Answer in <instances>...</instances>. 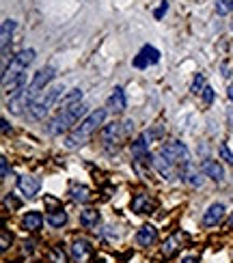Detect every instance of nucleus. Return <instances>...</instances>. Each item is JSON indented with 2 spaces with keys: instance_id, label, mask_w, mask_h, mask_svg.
I'll list each match as a JSON object with an SVG mask.
<instances>
[{
  "instance_id": "9b49d317",
  "label": "nucleus",
  "mask_w": 233,
  "mask_h": 263,
  "mask_svg": "<svg viewBox=\"0 0 233 263\" xmlns=\"http://www.w3.org/2000/svg\"><path fill=\"white\" fill-rule=\"evenodd\" d=\"M136 241H139V246L143 248H149L158 241V229L153 225H145L139 229V233H136Z\"/></svg>"
},
{
  "instance_id": "b1692460",
  "label": "nucleus",
  "mask_w": 233,
  "mask_h": 263,
  "mask_svg": "<svg viewBox=\"0 0 233 263\" xmlns=\"http://www.w3.org/2000/svg\"><path fill=\"white\" fill-rule=\"evenodd\" d=\"M46 222L50 225V227H63L67 222V214L63 212V209H59V212H50L48 216H46Z\"/></svg>"
},
{
  "instance_id": "1a4fd4ad",
  "label": "nucleus",
  "mask_w": 233,
  "mask_h": 263,
  "mask_svg": "<svg viewBox=\"0 0 233 263\" xmlns=\"http://www.w3.org/2000/svg\"><path fill=\"white\" fill-rule=\"evenodd\" d=\"M93 255V248L87 239H78V241H73L71 244V257L76 263H87Z\"/></svg>"
},
{
  "instance_id": "6e6552de",
  "label": "nucleus",
  "mask_w": 233,
  "mask_h": 263,
  "mask_svg": "<svg viewBox=\"0 0 233 263\" xmlns=\"http://www.w3.org/2000/svg\"><path fill=\"white\" fill-rule=\"evenodd\" d=\"M17 188H20V192H22L26 198H33V196H37V194H39L41 181H39V177H33V175H24V177H20Z\"/></svg>"
},
{
  "instance_id": "c85d7f7f",
  "label": "nucleus",
  "mask_w": 233,
  "mask_h": 263,
  "mask_svg": "<svg viewBox=\"0 0 233 263\" xmlns=\"http://www.w3.org/2000/svg\"><path fill=\"white\" fill-rule=\"evenodd\" d=\"M218 153H220V157H222L225 162L233 164V153H231V149H229V145H227V143H222V145L218 147Z\"/></svg>"
},
{
  "instance_id": "39448f33",
  "label": "nucleus",
  "mask_w": 233,
  "mask_h": 263,
  "mask_svg": "<svg viewBox=\"0 0 233 263\" xmlns=\"http://www.w3.org/2000/svg\"><path fill=\"white\" fill-rule=\"evenodd\" d=\"M33 60H35V50L17 52V54L13 56V60H11V65H7L3 69V84L9 82V80H13V78H17V76H22V73H26V67Z\"/></svg>"
},
{
  "instance_id": "f03ea898",
  "label": "nucleus",
  "mask_w": 233,
  "mask_h": 263,
  "mask_svg": "<svg viewBox=\"0 0 233 263\" xmlns=\"http://www.w3.org/2000/svg\"><path fill=\"white\" fill-rule=\"evenodd\" d=\"M84 112H87V106H84L82 102L80 104H73V106H69V108L59 110L56 119L50 123V134H63V132H67L69 128L76 125V121L82 117Z\"/></svg>"
},
{
  "instance_id": "bb28decb",
  "label": "nucleus",
  "mask_w": 233,
  "mask_h": 263,
  "mask_svg": "<svg viewBox=\"0 0 233 263\" xmlns=\"http://www.w3.org/2000/svg\"><path fill=\"white\" fill-rule=\"evenodd\" d=\"M11 241H13V235L9 233L7 229H3V233H0V250L7 252V250H9V246H11Z\"/></svg>"
},
{
  "instance_id": "f257e3e1",
  "label": "nucleus",
  "mask_w": 233,
  "mask_h": 263,
  "mask_svg": "<svg viewBox=\"0 0 233 263\" xmlns=\"http://www.w3.org/2000/svg\"><path fill=\"white\" fill-rule=\"evenodd\" d=\"M104 119H106V110H104V108H100V110L91 112L89 117H84V119L80 121L78 128H76V130H73V132L67 136L65 147H67V149H76V147L84 145V143H87V140L91 138V136L95 134V130H98L100 125L104 123Z\"/></svg>"
},
{
  "instance_id": "9d476101",
  "label": "nucleus",
  "mask_w": 233,
  "mask_h": 263,
  "mask_svg": "<svg viewBox=\"0 0 233 263\" xmlns=\"http://www.w3.org/2000/svg\"><path fill=\"white\" fill-rule=\"evenodd\" d=\"M132 209H134L136 214H151L153 209H156V201H153L149 194L141 192V194H136L132 198Z\"/></svg>"
},
{
  "instance_id": "2eb2a0df",
  "label": "nucleus",
  "mask_w": 233,
  "mask_h": 263,
  "mask_svg": "<svg viewBox=\"0 0 233 263\" xmlns=\"http://www.w3.org/2000/svg\"><path fill=\"white\" fill-rule=\"evenodd\" d=\"M69 194H71V198L73 201H78V203H89L91 201V188L89 186H84V184H73L71 188H69Z\"/></svg>"
},
{
  "instance_id": "5701e85b",
  "label": "nucleus",
  "mask_w": 233,
  "mask_h": 263,
  "mask_svg": "<svg viewBox=\"0 0 233 263\" xmlns=\"http://www.w3.org/2000/svg\"><path fill=\"white\" fill-rule=\"evenodd\" d=\"M119 134H121L119 123H110V125H106V128L102 130V138L106 143H114L116 138H119Z\"/></svg>"
},
{
  "instance_id": "4468645a",
  "label": "nucleus",
  "mask_w": 233,
  "mask_h": 263,
  "mask_svg": "<svg viewBox=\"0 0 233 263\" xmlns=\"http://www.w3.org/2000/svg\"><path fill=\"white\" fill-rule=\"evenodd\" d=\"M151 164L156 166V171L160 173V175L164 177V179H171V177H173V164L168 162L166 157H162L160 153H156V155L151 157Z\"/></svg>"
},
{
  "instance_id": "2f4dec72",
  "label": "nucleus",
  "mask_w": 233,
  "mask_h": 263,
  "mask_svg": "<svg viewBox=\"0 0 233 263\" xmlns=\"http://www.w3.org/2000/svg\"><path fill=\"white\" fill-rule=\"evenodd\" d=\"M211 99H214V89L205 87V91H203V102H205V104H211Z\"/></svg>"
},
{
  "instance_id": "f704fd0d",
  "label": "nucleus",
  "mask_w": 233,
  "mask_h": 263,
  "mask_svg": "<svg viewBox=\"0 0 233 263\" xmlns=\"http://www.w3.org/2000/svg\"><path fill=\"white\" fill-rule=\"evenodd\" d=\"M44 203H48V205H52V207H59V201H56V198H52V196H46Z\"/></svg>"
},
{
  "instance_id": "412c9836",
  "label": "nucleus",
  "mask_w": 233,
  "mask_h": 263,
  "mask_svg": "<svg viewBox=\"0 0 233 263\" xmlns=\"http://www.w3.org/2000/svg\"><path fill=\"white\" fill-rule=\"evenodd\" d=\"M179 239H182V233H177V235H173V237H168L166 241H164V246H162V255L166 257V259H171L175 252L179 250Z\"/></svg>"
},
{
  "instance_id": "ea45409f",
  "label": "nucleus",
  "mask_w": 233,
  "mask_h": 263,
  "mask_svg": "<svg viewBox=\"0 0 233 263\" xmlns=\"http://www.w3.org/2000/svg\"><path fill=\"white\" fill-rule=\"evenodd\" d=\"M227 229H233V216L229 218V222H227Z\"/></svg>"
},
{
  "instance_id": "f3484780",
  "label": "nucleus",
  "mask_w": 233,
  "mask_h": 263,
  "mask_svg": "<svg viewBox=\"0 0 233 263\" xmlns=\"http://www.w3.org/2000/svg\"><path fill=\"white\" fill-rule=\"evenodd\" d=\"M41 225H44V216H41L39 212H28L22 218V229L24 231H39Z\"/></svg>"
},
{
  "instance_id": "a878e982",
  "label": "nucleus",
  "mask_w": 233,
  "mask_h": 263,
  "mask_svg": "<svg viewBox=\"0 0 233 263\" xmlns=\"http://www.w3.org/2000/svg\"><path fill=\"white\" fill-rule=\"evenodd\" d=\"M216 13L218 15L233 13V0H216Z\"/></svg>"
},
{
  "instance_id": "6ab92c4d",
  "label": "nucleus",
  "mask_w": 233,
  "mask_h": 263,
  "mask_svg": "<svg viewBox=\"0 0 233 263\" xmlns=\"http://www.w3.org/2000/svg\"><path fill=\"white\" fill-rule=\"evenodd\" d=\"M15 19H5L3 22V28H0V44L3 48H9V41L13 37V30H15Z\"/></svg>"
},
{
  "instance_id": "dca6fc26",
  "label": "nucleus",
  "mask_w": 233,
  "mask_h": 263,
  "mask_svg": "<svg viewBox=\"0 0 233 263\" xmlns=\"http://www.w3.org/2000/svg\"><path fill=\"white\" fill-rule=\"evenodd\" d=\"M108 108L112 112H123L125 110V93H123L121 87H114L112 95L108 97Z\"/></svg>"
},
{
  "instance_id": "e433bc0d",
  "label": "nucleus",
  "mask_w": 233,
  "mask_h": 263,
  "mask_svg": "<svg viewBox=\"0 0 233 263\" xmlns=\"http://www.w3.org/2000/svg\"><path fill=\"white\" fill-rule=\"evenodd\" d=\"M227 121H229V125L233 128V108H227Z\"/></svg>"
},
{
  "instance_id": "ddd939ff",
  "label": "nucleus",
  "mask_w": 233,
  "mask_h": 263,
  "mask_svg": "<svg viewBox=\"0 0 233 263\" xmlns=\"http://www.w3.org/2000/svg\"><path fill=\"white\" fill-rule=\"evenodd\" d=\"M201 173H203L205 177H209V179H214V181L225 179V168H222L216 160H205L203 164H201Z\"/></svg>"
},
{
  "instance_id": "58836bf2",
  "label": "nucleus",
  "mask_w": 233,
  "mask_h": 263,
  "mask_svg": "<svg viewBox=\"0 0 233 263\" xmlns=\"http://www.w3.org/2000/svg\"><path fill=\"white\" fill-rule=\"evenodd\" d=\"M227 95H229V99L233 102V84H231V87H229V91H227Z\"/></svg>"
},
{
  "instance_id": "7c9ffc66",
  "label": "nucleus",
  "mask_w": 233,
  "mask_h": 263,
  "mask_svg": "<svg viewBox=\"0 0 233 263\" xmlns=\"http://www.w3.org/2000/svg\"><path fill=\"white\" fill-rule=\"evenodd\" d=\"M3 203H5V207H7V209H20V201H17L15 196H11V194H7Z\"/></svg>"
},
{
  "instance_id": "423d86ee",
  "label": "nucleus",
  "mask_w": 233,
  "mask_h": 263,
  "mask_svg": "<svg viewBox=\"0 0 233 263\" xmlns=\"http://www.w3.org/2000/svg\"><path fill=\"white\" fill-rule=\"evenodd\" d=\"M158 153H160L162 157H166V160L171 162L173 166H175V164H184V166L190 164V151H188V147H186L184 143H179V140H173V143L162 145Z\"/></svg>"
},
{
  "instance_id": "4be33fe9",
  "label": "nucleus",
  "mask_w": 233,
  "mask_h": 263,
  "mask_svg": "<svg viewBox=\"0 0 233 263\" xmlns=\"http://www.w3.org/2000/svg\"><path fill=\"white\" fill-rule=\"evenodd\" d=\"M179 177H182V181H188L190 186H195V188H199L201 186V179H199V173L195 171V168L192 166H186V168H182V175H179Z\"/></svg>"
},
{
  "instance_id": "f8f14e48",
  "label": "nucleus",
  "mask_w": 233,
  "mask_h": 263,
  "mask_svg": "<svg viewBox=\"0 0 233 263\" xmlns=\"http://www.w3.org/2000/svg\"><path fill=\"white\" fill-rule=\"evenodd\" d=\"M222 218H225V205L222 203H211L207 207V212L203 214V225L205 227H216Z\"/></svg>"
},
{
  "instance_id": "4c0bfd02",
  "label": "nucleus",
  "mask_w": 233,
  "mask_h": 263,
  "mask_svg": "<svg viewBox=\"0 0 233 263\" xmlns=\"http://www.w3.org/2000/svg\"><path fill=\"white\" fill-rule=\"evenodd\" d=\"M179 263H199V259H197V257H184Z\"/></svg>"
},
{
  "instance_id": "c756f323",
  "label": "nucleus",
  "mask_w": 233,
  "mask_h": 263,
  "mask_svg": "<svg viewBox=\"0 0 233 263\" xmlns=\"http://www.w3.org/2000/svg\"><path fill=\"white\" fill-rule=\"evenodd\" d=\"M166 11H168V0H162V3H160V7H158L156 11H153V17H156V19H162Z\"/></svg>"
},
{
  "instance_id": "aec40b11",
  "label": "nucleus",
  "mask_w": 233,
  "mask_h": 263,
  "mask_svg": "<svg viewBox=\"0 0 233 263\" xmlns=\"http://www.w3.org/2000/svg\"><path fill=\"white\" fill-rule=\"evenodd\" d=\"M82 102V91L80 89H71L65 97H61V102H59V110H63V108H69V106H73V104H80Z\"/></svg>"
},
{
  "instance_id": "20e7f679",
  "label": "nucleus",
  "mask_w": 233,
  "mask_h": 263,
  "mask_svg": "<svg viewBox=\"0 0 233 263\" xmlns=\"http://www.w3.org/2000/svg\"><path fill=\"white\" fill-rule=\"evenodd\" d=\"M61 91H63V87H50V89H46V91L41 93V95L28 106V117H30V119H44L46 114H48V110L54 106V102L59 99Z\"/></svg>"
},
{
  "instance_id": "a211bd4d",
  "label": "nucleus",
  "mask_w": 233,
  "mask_h": 263,
  "mask_svg": "<svg viewBox=\"0 0 233 263\" xmlns=\"http://www.w3.org/2000/svg\"><path fill=\"white\" fill-rule=\"evenodd\" d=\"M98 222H100V212L98 209L89 207V209H84V212H80V225L82 227L93 229V227H98Z\"/></svg>"
},
{
  "instance_id": "393cba45",
  "label": "nucleus",
  "mask_w": 233,
  "mask_h": 263,
  "mask_svg": "<svg viewBox=\"0 0 233 263\" xmlns=\"http://www.w3.org/2000/svg\"><path fill=\"white\" fill-rule=\"evenodd\" d=\"M48 259H50V263H67V255H65V250H63V246H52L48 252Z\"/></svg>"
},
{
  "instance_id": "7ed1b4c3",
  "label": "nucleus",
  "mask_w": 233,
  "mask_h": 263,
  "mask_svg": "<svg viewBox=\"0 0 233 263\" xmlns=\"http://www.w3.org/2000/svg\"><path fill=\"white\" fill-rule=\"evenodd\" d=\"M54 76H56V69L52 67V65H48V67H44V69H39V71L35 73L33 82H30L28 87L24 89V97H26V104H28V106L41 95V93L46 91V87H48L52 80H54Z\"/></svg>"
},
{
  "instance_id": "473e14b6",
  "label": "nucleus",
  "mask_w": 233,
  "mask_h": 263,
  "mask_svg": "<svg viewBox=\"0 0 233 263\" xmlns=\"http://www.w3.org/2000/svg\"><path fill=\"white\" fill-rule=\"evenodd\" d=\"M0 164H3V179H7V177H9V162H7V157H3Z\"/></svg>"
},
{
  "instance_id": "72a5a7b5",
  "label": "nucleus",
  "mask_w": 233,
  "mask_h": 263,
  "mask_svg": "<svg viewBox=\"0 0 233 263\" xmlns=\"http://www.w3.org/2000/svg\"><path fill=\"white\" fill-rule=\"evenodd\" d=\"M33 250H35L33 241H24V255H33Z\"/></svg>"
},
{
  "instance_id": "c9c22d12",
  "label": "nucleus",
  "mask_w": 233,
  "mask_h": 263,
  "mask_svg": "<svg viewBox=\"0 0 233 263\" xmlns=\"http://www.w3.org/2000/svg\"><path fill=\"white\" fill-rule=\"evenodd\" d=\"M0 125H3V134H9V132H11V125H9L7 119H3V123H0Z\"/></svg>"
},
{
  "instance_id": "cd10ccee",
  "label": "nucleus",
  "mask_w": 233,
  "mask_h": 263,
  "mask_svg": "<svg viewBox=\"0 0 233 263\" xmlns=\"http://www.w3.org/2000/svg\"><path fill=\"white\" fill-rule=\"evenodd\" d=\"M205 91V76L203 73H197V78H195V82H192V93H203Z\"/></svg>"
},
{
  "instance_id": "0eeeda50",
  "label": "nucleus",
  "mask_w": 233,
  "mask_h": 263,
  "mask_svg": "<svg viewBox=\"0 0 233 263\" xmlns=\"http://www.w3.org/2000/svg\"><path fill=\"white\" fill-rule=\"evenodd\" d=\"M158 60H160V52H158L153 46H145L139 52V56L134 58V65L139 67V69H145V67H149V65H156Z\"/></svg>"
}]
</instances>
